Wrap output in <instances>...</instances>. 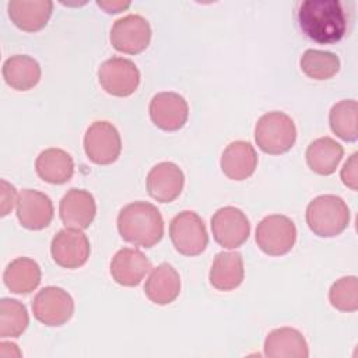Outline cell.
I'll use <instances>...</instances> for the list:
<instances>
[{"instance_id":"1","label":"cell","mask_w":358,"mask_h":358,"mask_svg":"<svg viewBox=\"0 0 358 358\" xmlns=\"http://www.w3.org/2000/svg\"><path fill=\"white\" fill-rule=\"evenodd\" d=\"M296 18L301 31L317 43H336L347 31V15L337 0L302 1Z\"/></svg>"},{"instance_id":"2","label":"cell","mask_w":358,"mask_h":358,"mask_svg":"<svg viewBox=\"0 0 358 358\" xmlns=\"http://www.w3.org/2000/svg\"><path fill=\"white\" fill-rule=\"evenodd\" d=\"M120 236L134 246L151 248L164 235V220L159 210L147 201H134L124 206L117 215Z\"/></svg>"},{"instance_id":"3","label":"cell","mask_w":358,"mask_h":358,"mask_svg":"<svg viewBox=\"0 0 358 358\" xmlns=\"http://www.w3.org/2000/svg\"><path fill=\"white\" fill-rule=\"evenodd\" d=\"M350 222V210L345 201L334 194L315 197L306 207V224L322 238L340 235Z\"/></svg>"},{"instance_id":"4","label":"cell","mask_w":358,"mask_h":358,"mask_svg":"<svg viewBox=\"0 0 358 358\" xmlns=\"http://www.w3.org/2000/svg\"><path fill=\"white\" fill-rule=\"evenodd\" d=\"M255 140L266 154H284L291 150L296 140L295 123L284 112L264 113L256 123Z\"/></svg>"},{"instance_id":"5","label":"cell","mask_w":358,"mask_h":358,"mask_svg":"<svg viewBox=\"0 0 358 358\" xmlns=\"http://www.w3.org/2000/svg\"><path fill=\"white\" fill-rule=\"evenodd\" d=\"M169 236L175 249L185 256H197L204 252L208 235L203 220L194 211L176 214L169 224Z\"/></svg>"},{"instance_id":"6","label":"cell","mask_w":358,"mask_h":358,"mask_svg":"<svg viewBox=\"0 0 358 358\" xmlns=\"http://www.w3.org/2000/svg\"><path fill=\"white\" fill-rule=\"evenodd\" d=\"M296 241L295 224L285 215L271 214L264 217L256 228L257 246L270 256L288 253Z\"/></svg>"},{"instance_id":"7","label":"cell","mask_w":358,"mask_h":358,"mask_svg":"<svg viewBox=\"0 0 358 358\" xmlns=\"http://www.w3.org/2000/svg\"><path fill=\"white\" fill-rule=\"evenodd\" d=\"M84 150L94 164L109 165L115 162L122 151L117 129L106 120L94 122L85 131Z\"/></svg>"},{"instance_id":"8","label":"cell","mask_w":358,"mask_h":358,"mask_svg":"<svg viewBox=\"0 0 358 358\" xmlns=\"http://www.w3.org/2000/svg\"><path fill=\"white\" fill-rule=\"evenodd\" d=\"M32 312L35 319L46 326H62L73 316L74 301L60 287H45L35 295Z\"/></svg>"},{"instance_id":"9","label":"cell","mask_w":358,"mask_h":358,"mask_svg":"<svg viewBox=\"0 0 358 358\" xmlns=\"http://www.w3.org/2000/svg\"><path fill=\"white\" fill-rule=\"evenodd\" d=\"M151 41V27L138 14H129L116 20L110 29L112 46L127 55H137L147 49Z\"/></svg>"},{"instance_id":"10","label":"cell","mask_w":358,"mask_h":358,"mask_svg":"<svg viewBox=\"0 0 358 358\" xmlns=\"http://www.w3.org/2000/svg\"><path fill=\"white\" fill-rule=\"evenodd\" d=\"M98 80L108 94L129 96L140 84V71L131 60L112 57L105 60L98 69Z\"/></svg>"},{"instance_id":"11","label":"cell","mask_w":358,"mask_h":358,"mask_svg":"<svg viewBox=\"0 0 358 358\" xmlns=\"http://www.w3.org/2000/svg\"><path fill=\"white\" fill-rule=\"evenodd\" d=\"M211 231L218 245L227 249H234L246 242L250 234V224L242 210L227 206L214 213L211 218Z\"/></svg>"},{"instance_id":"12","label":"cell","mask_w":358,"mask_h":358,"mask_svg":"<svg viewBox=\"0 0 358 358\" xmlns=\"http://www.w3.org/2000/svg\"><path fill=\"white\" fill-rule=\"evenodd\" d=\"M91 246L87 235L80 229H60L52 239L50 253L53 260L64 268H78L90 257Z\"/></svg>"},{"instance_id":"13","label":"cell","mask_w":358,"mask_h":358,"mask_svg":"<svg viewBox=\"0 0 358 358\" xmlns=\"http://www.w3.org/2000/svg\"><path fill=\"white\" fill-rule=\"evenodd\" d=\"M148 110L152 123L165 131L182 129L189 116L186 99L176 92L155 94L150 102Z\"/></svg>"},{"instance_id":"14","label":"cell","mask_w":358,"mask_h":358,"mask_svg":"<svg viewBox=\"0 0 358 358\" xmlns=\"http://www.w3.org/2000/svg\"><path fill=\"white\" fill-rule=\"evenodd\" d=\"M148 194L159 203L173 201L183 189L185 176L182 169L169 161L154 165L145 179Z\"/></svg>"},{"instance_id":"15","label":"cell","mask_w":358,"mask_h":358,"mask_svg":"<svg viewBox=\"0 0 358 358\" xmlns=\"http://www.w3.org/2000/svg\"><path fill=\"white\" fill-rule=\"evenodd\" d=\"M17 217L27 229H43L53 218L52 200L42 192L24 189L17 197Z\"/></svg>"},{"instance_id":"16","label":"cell","mask_w":358,"mask_h":358,"mask_svg":"<svg viewBox=\"0 0 358 358\" xmlns=\"http://www.w3.org/2000/svg\"><path fill=\"white\" fill-rule=\"evenodd\" d=\"M59 214L66 228L81 231L92 224L96 214V204L90 192L70 189L60 200Z\"/></svg>"},{"instance_id":"17","label":"cell","mask_w":358,"mask_h":358,"mask_svg":"<svg viewBox=\"0 0 358 358\" xmlns=\"http://www.w3.org/2000/svg\"><path fill=\"white\" fill-rule=\"evenodd\" d=\"M151 270V262L138 249L123 248L115 253L110 262L113 280L123 287H136Z\"/></svg>"},{"instance_id":"18","label":"cell","mask_w":358,"mask_h":358,"mask_svg":"<svg viewBox=\"0 0 358 358\" xmlns=\"http://www.w3.org/2000/svg\"><path fill=\"white\" fill-rule=\"evenodd\" d=\"M257 166V154L249 141L236 140L227 145L221 155V169L232 180H245Z\"/></svg>"},{"instance_id":"19","label":"cell","mask_w":358,"mask_h":358,"mask_svg":"<svg viewBox=\"0 0 358 358\" xmlns=\"http://www.w3.org/2000/svg\"><path fill=\"white\" fill-rule=\"evenodd\" d=\"M11 21L22 31L35 32L42 29L53 11L49 0H11L7 4Z\"/></svg>"},{"instance_id":"20","label":"cell","mask_w":358,"mask_h":358,"mask_svg":"<svg viewBox=\"0 0 358 358\" xmlns=\"http://www.w3.org/2000/svg\"><path fill=\"white\" fill-rule=\"evenodd\" d=\"M144 292L147 298L157 305L173 302L180 292V277L169 263H161L151 270Z\"/></svg>"},{"instance_id":"21","label":"cell","mask_w":358,"mask_h":358,"mask_svg":"<svg viewBox=\"0 0 358 358\" xmlns=\"http://www.w3.org/2000/svg\"><path fill=\"white\" fill-rule=\"evenodd\" d=\"M264 355L270 358H306L309 348L301 331L292 327H280L267 334Z\"/></svg>"},{"instance_id":"22","label":"cell","mask_w":358,"mask_h":358,"mask_svg":"<svg viewBox=\"0 0 358 358\" xmlns=\"http://www.w3.org/2000/svg\"><path fill=\"white\" fill-rule=\"evenodd\" d=\"M243 259L239 252H220L210 268V282L215 289L231 291L243 281Z\"/></svg>"},{"instance_id":"23","label":"cell","mask_w":358,"mask_h":358,"mask_svg":"<svg viewBox=\"0 0 358 358\" xmlns=\"http://www.w3.org/2000/svg\"><path fill=\"white\" fill-rule=\"evenodd\" d=\"M35 169L42 180L52 185H63L71 179L74 162L71 155L64 150L48 148L38 155Z\"/></svg>"},{"instance_id":"24","label":"cell","mask_w":358,"mask_h":358,"mask_svg":"<svg viewBox=\"0 0 358 358\" xmlns=\"http://www.w3.org/2000/svg\"><path fill=\"white\" fill-rule=\"evenodd\" d=\"M3 78L17 91H28L39 83L41 66L31 56L14 55L3 64Z\"/></svg>"},{"instance_id":"25","label":"cell","mask_w":358,"mask_h":358,"mask_svg":"<svg viewBox=\"0 0 358 358\" xmlns=\"http://www.w3.org/2000/svg\"><path fill=\"white\" fill-rule=\"evenodd\" d=\"M344 150L341 144L330 137L313 140L306 148V162L317 175H331L343 158Z\"/></svg>"},{"instance_id":"26","label":"cell","mask_w":358,"mask_h":358,"mask_svg":"<svg viewBox=\"0 0 358 358\" xmlns=\"http://www.w3.org/2000/svg\"><path fill=\"white\" fill-rule=\"evenodd\" d=\"M3 280L11 292L29 294L41 282V267L29 257H17L6 267Z\"/></svg>"},{"instance_id":"27","label":"cell","mask_w":358,"mask_h":358,"mask_svg":"<svg viewBox=\"0 0 358 358\" xmlns=\"http://www.w3.org/2000/svg\"><path fill=\"white\" fill-rule=\"evenodd\" d=\"M331 131L344 141L358 137V105L354 99H344L333 105L329 113Z\"/></svg>"},{"instance_id":"28","label":"cell","mask_w":358,"mask_h":358,"mask_svg":"<svg viewBox=\"0 0 358 358\" xmlns=\"http://www.w3.org/2000/svg\"><path fill=\"white\" fill-rule=\"evenodd\" d=\"M301 70L313 80L323 81L337 74L340 70V59L337 55L326 50L308 49L301 57Z\"/></svg>"},{"instance_id":"29","label":"cell","mask_w":358,"mask_h":358,"mask_svg":"<svg viewBox=\"0 0 358 358\" xmlns=\"http://www.w3.org/2000/svg\"><path fill=\"white\" fill-rule=\"evenodd\" d=\"M29 317L25 305L17 299L3 298L0 301V337H18L28 327Z\"/></svg>"},{"instance_id":"30","label":"cell","mask_w":358,"mask_h":358,"mask_svg":"<svg viewBox=\"0 0 358 358\" xmlns=\"http://www.w3.org/2000/svg\"><path fill=\"white\" fill-rule=\"evenodd\" d=\"M329 301L333 308L341 312H355L358 309V280L347 275L337 280L329 291Z\"/></svg>"},{"instance_id":"31","label":"cell","mask_w":358,"mask_h":358,"mask_svg":"<svg viewBox=\"0 0 358 358\" xmlns=\"http://www.w3.org/2000/svg\"><path fill=\"white\" fill-rule=\"evenodd\" d=\"M357 152H354L341 169V180L351 190H357Z\"/></svg>"},{"instance_id":"32","label":"cell","mask_w":358,"mask_h":358,"mask_svg":"<svg viewBox=\"0 0 358 358\" xmlns=\"http://www.w3.org/2000/svg\"><path fill=\"white\" fill-rule=\"evenodd\" d=\"M17 193H15V187L13 185H10L7 180L1 179V215H7L14 204L17 203Z\"/></svg>"},{"instance_id":"33","label":"cell","mask_w":358,"mask_h":358,"mask_svg":"<svg viewBox=\"0 0 358 358\" xmlns=\"http://www.w3.org/2000/svg\"><path fill=\"white\" fill-rule=\"evenodd\" d=\"M96 4L103 8L106 13H110V14H116V13H120L123 10H126L129 6H130V1H96Z\"/></svg>"}]
</instances>
